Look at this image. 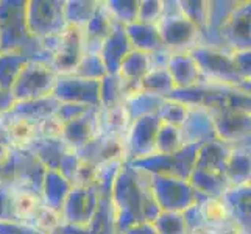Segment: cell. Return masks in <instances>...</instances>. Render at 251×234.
<instances>
[{"label": "cell", "mask_w": 251, "mask_h": 234, "mask_svg": "<svg viewBox=\"0 0 251 234\" xmlns=\"http://www.w3.org/2000/svg\"><path fill=\"white\" fill-rule=\"evenodd\" d=\"M111 198L116 212L117 234L137 223H153L161 212L150 192L149 175L131 167L128 162H124L117 173Z\"/></svg>", "instance_id": "6da1fadb"}, {"label": "cell", "mask_w": 251, "mask_h": 234, "mask_svg": "<svg viewBox=\"0 0 251 234\" xmlns=\"http://www.w3.org/2000/svg\"><path fill=\"white\" fill-rule=\"evenodd\" d=\"M167 100L178 102L187 108H203L209 112L217 111H240L250 114V92L237 89L234 86L203 81L186 89H173Z\"/></svg>", "instance_id": "7a4b0ae2"}, {"label": "cell", "mask_w": 251, "mask_h": 234, "mask_svg": "<svg viewBox=\"0 0 251 234\" xmlns=\"http://www.w3.org/2000/svg\"><path fill=\"white\" fill-rule=\"evenodd\" d=\"M44 175L46 167L22 145H13L8 156L0 162V187L28 195L34 200L42 198Z\"/></svg>", "instance_id": "3957f363"}, {"label": "cell", "mask_w": 251, "mask_h": 234, "mask_svg": "<svg viewBox=\"0 0 251 234\" xmlns=\"http://www.w3.org/2000/svg\"><path fill=\"white\" fill-rule=\"evenodd\" d=\"M24 149L36 156L46 170H55L75 186L81 170V161L76 153L59 136H39L24 142Z\"/></svg>", "instance_id": "277c9868"}, {"label": "cell", "mask_w": 251, "mask_h": 234, "mask_svg": "<svg viewBox=\"0 0 251 234\" xmlns=\"http://www.w3.org/2000/svg\"><path fill=\"white\" fill-rule=\"evenodd\" d=\"M34 41L27 28V2L0 0V52H19L25 56Z\"/></svg>", "instance_id": "5b68a950"}, {"label": "cell", "mask_w": 251, "mask_h": 234, "mask_svg": "<svg viewBox=\"0 0 251 234\" xmlns=\"http://www.w3.org/2000/svg\"><path fill=\"white\" fill-rule=\"evenodd\" d=\"M187 52L195 59L198 69H200L201 75L206 80H211L212 83L234 86L237 89L250 92V81L237 72L232 56L228 52H222L204 46L190 47Z\"/></svg>", "instance_id": "8992f818"}, {"label": "cell", "mask_w": 251, "mask_h": 234, "mask_svg": "<svg viewBox=\"0 0 251 234\" xmlns=\"http://www.w3.org/2000/svg\"><path fill=\"white\" fill-rule=\"evenodd\" d=\"M200 147V144H189L183 145L175 153H153L150 156H145V158L129 161L128 164L131 167L147 173V175H166L189 181L195 169L197 153Z\"/></svg>", "instance_id": "52a82bcc"}, {"label": "cell", "mask_w": 251, "mask_h": 234, "mask_svg": "<svg viewBox=\"0 0 251 234\" xmlns=\"http://www.w3.org/2000/svg\"><path fill=\"white\" fill-rule=\"evenodd\" d=\"M149 184L153 200L162 212H184L198 202L197 190L189 181L166 175H149Z\"/></svg>", "instance_id": "ba28073f"}, {"label": "cell", "mask_w": 251, "mask_h": 234, "mask_svg": "<svg viewBox=\"0 0 251 234\" xmlns=\"http://www.w3.org/2000/svg\"><path fill=\"white\" fill-rule=\"evenodd\" d=\"M27 28L30 36L36 39L61 36L67 28L64 19V2L59 0L27 2Z\"/></svg>", "instance_id": "9c48e42d"}, {"label": "cell", "mask_w": 251, "mask_h": 234, "mask_svg": "<svg viewBox=\"0 0 251 234\" xmlns=\"http://www.w3.org/2000/svg\"><path fill=\"white\" fill-rule=\"evenodd\" d=\"M58 75L49 66L27 63L11 88V95L16 102L36 100L49 97L53 91Z\"/></svg>", "instance_id": "30bf717a"}, {"label": "cell", "mask_w": 251, "mask_h": 234, "mask_svg": "<svg viewBox=\"0 0 251 234\" xmlns=\"http://www.w3.org/2000/svg\"><path fill=\"white\" fill-rule=\"evenodd\" d=\"M159 119L156 114H150L134 120L129 124V130L126 133L125 156L124 162H129L134 159H141L145 156L156 153V134L159 130Z\"/></svg>", "instance_id": "8fae6325"}, {"label": "cell", "mask_w": 251, "mask_h": 234, "mask_svg": "<svg viewBox=\"0 0 251 234\" xmlns=\"http://www.w3.org/2000/svg\"><path fill=\"white\" fill-rule=\"evenodd\" d=\"M51 97L59 103L100 108V81L84 80L75 75H58Z\"/></svg>", "instance_id": "7c38bea8"}, {"label": "cell", "mask_w": 251, "mask_h": 234, "mask_svg": "<svg viewBox=\"0 0 251 234\" xmlns=\"http://www.w3.org/2000/svg\"><path fill=\"white\" fill-rule=\"evenodd\" d=\"M97 203L99 192L94 181L89 184L74 186L61 209L64 222L78 225V227H88L97 209Z\"/></svg>", "instance_id": "4fadbf2b"}, {"label": "cell", "mask_w": 251, "mask_h": 234, "mask_svg": "<svg viewBox=\"0 0 251 234\" xmlns=\"http://www.w3.org/2000/svg\"><path fill=\"white\" fill-rule=\"evenodd\" d=\"M75 153L80 158L81 164L97 169L112 161H124L125 145L122 137L97 133L88 144L75 150Z\"/></svg>", "instance_id": "5bb4252c"}, {"label": "cell", "mask_w": 251, "mask_h": 234, "mask_svg": "<svg viewBox=\"0 0 251 234\" xmlns=\"http://www.w3.org/2000/svg\"><path fill=\"white\" fill-rule=\"evenodd\" d=\"M156 27L164 47L170 52H186L190 44H197L198 38H200L197 27L186 19L183 13L162 16Z\"/></svg>", "instance_id": "9a60e30c"}, {"label": "cell", "mask_w": 251, "mask_h": 234, "mask_svg": "<svg viewBox=\"0 0 251 234\" xmlns=\"http://www.w3.org/2000/svg\"><path fill=\"white\" fill-rule=\"evenodd\" d=\"M59 106V102L53 99L51 95L42 97L36 100H25V102H16L10 111H6L2 116L3 119H8L11 122H16L17 125H27L34 127L42 122L53 120L55 111Z\"/></svg>", "instance_id": "2e32d148"}, {"label": "cell", "mask_w": 251, "mask_h": 234, "mask_svg": "<svg viewBox=\"0 0 251 234\" xmlns=\"http://www.w3.org/2000/svg\"><path fill=\"white\" fill-rule=\"evenodd\" d=\"M84 55L83 49V36L81 28L78 27H67L61 34L59 46L55 52L53 61L50 69L56 75H71L80 64Z\"/></svg>", "instance_id": "e0dca14e"}, {"label": "cell", "mask_w": 251, "mask_h": 234, "mask_svg": "<svg viewBox=\"0 0 251 234\" xmlns=\"http://www.w3.org/2000/svg\"><path fill=\"white\" fill-rule=\"evenodd\" d=\"M215 133L220 141L226 144H245L250 142V128L251 119L248 112L240 111H217L211 112Z\"/></svg>", "instance_id": "ac0fdd59"}, {"label": "cell", "mask_w": 251, "mask_h": 234, "mask_svg": "<svg viewBox=\"0 0 251 234\" xmlns=\"http://www.w3.org/2000/svg\"><path fill=\"white\" fill-rule=\"evenodd\" d=\"M183 144H207L217 141V133H215L214 120L209 111L203 108H187V116L183 125L179 127Z\"/></svg>", "instance_id": "d6986e66"}, {"label": "cell", "mask_w": 251, "mask_h": 234, "mask_svg": "<svg viewBox=\"0 0 251 234\" xmlns=\"http://www.w3.org/2000/svg\"><path fill=\"white\" fill-rule=\"evenodd\" d=\"M131 52L133 47L129 44V39L125 33V25L112 19L111 33L108 34V38L100 49V56L106 67L108 75H117L120 64Z\"/></svg>", "instance_id": "ffe728a7"}, {"label": "cell", "mask_w": 251, "mask_h": 234, "mask_svg": "<svg viewBox=\"0 0 251 234\" xmlns=\"http://www.w3.org/2000/svg\"><path fill=\"white\" fill-rule=\"evenodd\" d=\"M250 11L251 5L248 2L237 3L223 30V38L226 47L232 52L250 50Z\"/></svg>", "instance_id": "44dd1931"}, {"label": "cell", "mask_w": 251, "mask_h": 234, "mask_svg": "<svg viewBox=\"0 0 251 234\" xmlns=\"http://www.w3.org/2000/svg\"><path fill=\"white\" fill-rule=\"evenodd\" d=\"M99 109L100 108H92L81 117L59 127V130H61L59 137H61L74 152L78 150L80 147L86 145L99 133V124H97Z\"/></svg>", "instance_id": "7402d4cb"}, {"label": "cell", "mask_w": 251, "mask_h": 234, "mask_svg": "<svg viewBox=\"0 0 251 234\" xmlns=\"http://www.w3.org/2000/svg\"><path fill=\"white\" fill-rule=\"evenodd\" d=\"M166 69L169 71L173 84L176 89L192 88L195 84H200L204 81V77L201 75L195 59L186 52H173L170 55Z\"/></svg>", "instance_id": "603a6c76"}, {"label": "cell", "mask_w": 251, "mask_h": 234, "mask_svg": "<svg viewBox=\"0 0 251 234\" xmlns=\"http://www.w3.org/2000/svg\"><path fill=\"white\" fill-rule=\"evenodd\" d=\"M111 28L112 17L106 11L105 5L99 3V8L92 16V19L81 28L84 53H100V49L111 33Z\"/></svg>", "instance_id": "cb8c5ba5"}, {"label": "cell", "mask_w": 251, "mask_h": 234, "mask_svg": "<svg viewBox=\"0 0 251 234\" xmlns=\"http://www.w3.org/2000/svg\"><path fill=\"white\" fill-rule=\"evenodd\" d=\"M231 150H232V147L220 139L203 144L197 153L195 169H201L206 172L225 175V172H226V167H228Z\"/></svg>", "instance_id": "d4e9b609"}, {"label": "cell", "mask_w": 251, "mask_h": 234, "mask_svg": "<svg viewBox=\"0 0 251 234\" xmlns=\"http://www.w3.org/2000/svg\"><path fill=\"white\" fill-rule=\"evenodd\" d=\"M125 33L133 50L150 55L158 50L166 49L161 41L158 27L154 24H144L136 21L129 25H125Z\"/></svg>", "instance_id": "484cf974"}, {"label": "cell", "mask_w": 251, "mask_h": 234, "mask_svg": "<svg viewBox=\"0 0 251 234\" xmlns=\"http://www.w3.org/2000/svg\"><path fill=\"white\" fill-rule=\"evenodd\" d=\"M72 187L74 186L71 184V181H67L61 173L55 170H46L44 181H42V200L50 211L61 212L63 205Z\"/></svg>", "instance_id": "4316f807"}, {"label": "cell", "mask_w": 251, "mask_h": 234, "mask_svg": "<svg viewBox=\"0 0 251 234\" xmlns=\"http://www.w3.org/2000/svg\"><path fill=\"white\" fill-rule=\"evenodd\" d=\"M220 198L244 233L250 234V184L229 187Z\"/></svg>", "instance_id": "83f0119b"}, {"label": "cell", "mask_w": 251, "mask_h": 234, "mask_svg": "<svg viewBox=\"0 0 251 234\" xmlns=\"http://www.w3.org/2000/svg\"><path fill=\"white\" fill-rule=\"evenodd\" d=\"M189 183L197 190V194L206 198H220L231 187L225 175L206 172L201 169H194L192 175L189 178Z\"/></svg>", "instance_id": "f1b7e54d"}, {"label": "cell", "mask_w": 251, "mask_h": 234, "mask_svg": "<svg viewBox=\"0 0 251 234\" xmlns=\"http://www.w3.org/2000/svg\"><path fill=\"white\" fill-rule=\"evenodd\" d=\"M166 99L158 97V95H151L142 91H137L131 95H128L124 102V111L125 116L128 119L129 124H133L134 120L150 116V114H156V111L162 105V102Z\"/></svg>", "instance_id": "f546056e"}, {"label": "cell", "mask_w": 251, "mask_h": 234, "mask_svg": "<svg viewBox=\"0 0 251 234\" xmlns=\"http://www.w3.org/2000/svg\"><path fill=\"white\" fill-rule=\"evenodd\" d=\"M99 192V190H97ZM111 192H99L97 209L94 212V217L88 228L94 234H117L116 231V212L112 205Z\"/></svg>", "instance_id": "4dcf8cb0"}, {"label": "cell", "mask_w": 251, "mask_h": 234, "mask_svg": "<svg viewBox=\"0 0 251 234\" xmlns=\"http://www.w3.org/2000/svg\"><path fill=\"white\" fill-rule=\"evenodd\" d=\"M231 187L248 184L250 181V145L232 147L228 167L225 172Z\"/></svg>", "instance_id": "1f68e13d"}, {"label": "cell", "mask_w": 251, "mask_h": 234, "mask_svg": "<svg viewBox=\"0 0 251 234\" xmlns=\"http://www.w3.org/2000/svg\"><path fill=\"white\" fill-rule=\"evenodd\" d=\"M128 92L119 75H106L100 80V108L112 109L124 105Z\"/></svg>", "instance_id": "d6a6232c"}, {"label": "cell", "mask_w": 251, "mask_h": 234, "mask_svg": "<svg viewBox=\"0 0 251 234\" xmlns=\"http://www.w3.org/2000/svg\"><path fill=\"white\" fill-rule=\"evenodd\" d=\"M30 63L19 52H0V89L11 92L22 69Z\"/></svg>", "instance_id": "836d02e7"}, {"label": "cell", "mask_w": 251, "mask_h": 234, "mask_svg": "<svg viewBox=\"0 0 251 234\" xmlns=\"http://www.w3.org/2000/svg\"><path fill=\"white\" fill-rule=\"evenodd\" d=\"M173 89H175V84H173V80L166 67L151 69L139 83V91L158 95L162 99H166Z\"/></svg>", "instance_id": "e575fe53"}, {"label": "cell", "mask_w": 251, "mask_h": 234, "mask_svg": "<svg viewBox=\"0 0 251 234\" xmlns=\"http://www.w3.org/2000/svg\"><path fill=\"white\" fill-rule=\"evenodd\" d=\"M99 8V2L91 0H71L64 2V19L67 27L83 28L88 24Z\"/></svg>", "instance_id": "d590c367"}, {"label": "cell", "mask_w": 251, "mask_h": 234, "mask_svg": "<svg viewBox=\"0 0 251 234\" xmlns=\"http://www.w3.org/2000/svg\"><path fill=\"white\" fill-rule=\"evenodd\" d=\"M78 78H84V80H95L100 81L103 77H106V67L101 61L100 53H84L80 64L76 66V69L74 71V74Z\"/></svg>", "instance_id": "8d00e7d4"}, {"label": "cell", "mask_w": 251, "mask_h": 234, "mask_svg": "<svg viewBox=\"0 0 251 234\" xmlns=\"http://www.w3.org/2000/svg\"><path fill=\"white\" fill-rule=\"evenodd\" d=\"M0 223H24L17 194L0 187Z\"/></svg>", "instance_id": "74e56055"}, {"label": "cell", "mask_w": 251, "mask_h": 234, "mask_svg": "<svg viewBox=\"0 0 251 234\" xmlns=\"http://www.w3.org/2000/svg\"><path fill=\"white\" fill-rule=\"evenodd\" d=\"M103 5L112 19L122 25H129L137 21V10H139L137 0H111Z\"/></svg>", "instance_id": "f35d334b"}, {"label": "cell", "mask_w": 251, "mask_h": 234, "mask_svg": "<svg viewBox=\"0 0 251 234\" xmlns=\"http://www.w3.org/2000/svg\"><path fill=\"white\" fill-rule=\"evenodd\" d=\"M183 137L178 127L161 124L156 134V153L170 155L178 152L183 147Z\"/></svg>", "instance_id": "ab89813d"}, {"label": "cell", "mask_w": 251, "mask_h": 234, "mask_svg": "<svg viewBox=\"0 0 251 234\" xmlns=\"http://www.w3.org/2000/svg\"><path fill=\"white\" fill-rule=\"evenodd\" d=\"M153 227L158 234H187V225L183 212H159L153 220Z\"/></svg>", "instance_id": "60d3db41"}, {"label": "cell", "mask_w": 251, "mask_h": 234, "mask_svg": "<svg viewBox=\"0 0 251 234\" xmlns=\"http://www.w3.org/2000/svg\"><path fill=\"white\" fill-rule=\"evenodd\" d=\"M186 116H187V106L167 99L162 102V105L156 111V117L159 119L161 124L178 127V128L183 125Z\"/></svg>", "instance_id": "b9f144b4"}, {"label": "cell", "mask_w": 251, "mask_h": 234, "mask_svg": "<svg viewBox=\"0 0 251 234\" xmlns=\"http://www.w3.org/2000/svg\"><path fill=\"white\" fill-rule=\"evenodd\" d=\"M181 13L186 19L194 24L198 34H200L206 27V19H207V2H201V0H187V2H179Z\"/></svg>", "instance_id": "7bdbcfd3"}, {"label": "cell", "mask_w": 251, "mask_h": 234, "mask_svg": "<svg viewBox=\"0 0 251 234\" xmlns=\"http://www.w3.org/2000/svg\"><path fill=\"white\" fill-rule=\"evenodd\" d=\"M91 106H84V105H75V103H59V106L55 111L53 116V122H56L59 127H63L67 122H72V120L81 117L86 114L88 111H91Z\"/></svg>", "instance_id": "ee69618b"}, {"label": "cell", "mask_w": 251, "mask_h": 234, "mask_svg": "<svg viewBox=\"0 0 251 234\" xmlns=\"http://www.w3.org/2000/svg\"><path fill=\"white\" fill-rule=\"evenodd\" d=\"M161 16H162V2H158V0H144V2H139L137 22L156 25L161 19Z\"/></svg>", "instance_id": "f6af8a7d"}, {"label": "cell", "mask_w": 251, "mask_h": 234, "mask_svg": "<svg viewBox=\"0 0 251 234\" xmlns=\"http://www.w3.org/2000/svg\"><path fill=\"white\" fill-rule=\"evenodd\" d=\"M0 234H46L28 223H0Z\"/></svg>", "instance_id": "bcb514c9"}, {"label": "cell", "mask_w": 251, "mask_h": 234, "mask_svg": "<svg viewBox=\"0 0 251 234\" xmlns=\"http://www.w3.org/2000/svg\"><path fill=\"white\" fill-rule=\"evenodd\" d=\"M232 56V61H234V66L237 69V72L250 80V74H251V69H250V50H242V52H232L231 53Z\"/></svg>", "instance_id": "7dc6e473"}, {"label": "cell", "mask_w": 251, "mask_h": 234, "mask_svg": "<svg viewBox=\"0 0 251 234\" xmlns=\"http://www.w3.org/2000/svg\"><path fill=\"white\" fill-rule=\"evenodd\" d=\"M46 234H94L88 227H78V225L61 222L58 225H53Z\"/></svg>", "instance_id": "c3c4849f"}, {"label": "cell", "mask_w": 251, "mask_h": 234, "mask_svg": "<svg viewBox=\"0 0 251 234\" xmlns=\"http://www.w3.org/2000/svg\"><path fill=\"white\" fill-rule=\"evenodd\" d=\"M122 234H158V233H156V230H154L153 223L144 222V223L134 225V227H129Z\"/></svg>", "instance_id": "681fc988"}, {"label": "cell", "mask_w": 251, "mask_h": 234, "mask_svg": "<svg viewBox=\"0 0 251 234\" xmlns=\"http://www.w3.org/2000/svg\"><path fill=\"white\" fill-rule=\"evenodd\" d=\"M11 147H13V144L10 141V134H8L6 131H3V130H0V162H2L8 156Z\"/></svg>", "instance_id": "f907efd6"}, {"label": "cell", "mask_w": 251, "mask_h": 234, "mask_svg": "<svg viewBox=\"0 0 251 234\" xmlns=\"http://www.w3.org/2000/svg\"><path fill=\"white\" fill-rule=\"evenodd\" d=\"M14 103H16V100L11 95V92L0 89V116H3L6 111H10Z\"/></svg>", "instance_id": "816d5d0a"}]
</instances>
